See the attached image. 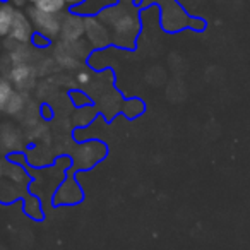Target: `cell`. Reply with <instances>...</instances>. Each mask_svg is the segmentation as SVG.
<instances>
[{"label":"cell","instance_id":"cell-18","mask_svg":"<svg viewBox=\"0 0 250 250\" xmlns=\"http://www.w3.org/2000/svg\"><path fill=\"white\" fill-rule=\"evenodd\" d=\"M89 81H91V74L87 72V70H79V72H77V83H79L81 86L87 84Z\"/></svg>","mask_w":250,"mask_h":250},{"label":"cell","instance_id":"cell-3","mask_svg":"<svg viewBox=\"0 0 250 250\" xmlns=\"http://www.w3.org/2000/svg\"><path fill=\"white\" fill-rule=\"evenodd\" d=\"M84 26H86V36L87 43L93 48H104V46L111 45V33L108 26L101 21L98 16H89L84 18Z\"/></svg>","mask_w":250,"mask_h":250},{"label":"cell","instance_id":"cell-21","mask_svg":"<svg viewBox=\"0 0 250 250\" xmlns=\"http://www.w3.org/2000/svg\"><path fill=\"white\" fill-rule=\"evenodd\" d=\"M2 173H4V167H2V161H0V177H2Z\"/></svg>","mask_w":250,"mask_h":250},{"label":"cell","instance_id":"cell-15","mask_svg":"<svg viewBox=\"0 0 250 250\" xmlns=\"http://www.w3.org/2000/svg\"><path fill=\"white\" fill-rule=\"evenodd\" d=\"M144 111V103L139 100H129V101H125L124 104V113L127 115V117L134 118L137 117V115H141Z\"/></svg>","mask_w":250,"mask_h":250},{"label":"cell","instance_id":"cell-19","mask_svg":"<svg viewBox=\"0 0 250 250\" xmlns=\"http://www.w3.org/2000/svg\"><path fill=\"white\" fill-rule=\"evenodd\" d=\"M62 2L67 5V7H72L74 9V7H77L79 4H83L84 0H62Z\"/></svg>","mask_w":250,"mask_h":250},{"label":"cell","instance_id":"cell-6","mask_svg":"<svg viewBox=\"0 0 250 250\" xmlns=\"http://www.w3.org/2000/svg\"><path fill=\"white\" fill-rule=\"evenodd\" d=\"M33 36H35V28H33V22L29 19V16L22 11H16L14 21H12V28L9 33V42L19 43V45H26V43H31Z\"/></svg>","mask_w":250,"mask_h":250},{"label":"cell","instance_id":"cell-5","mask_svg":"<svg viewBox=\"0 0 250 250\" xmlns=\"http://www.w3.org/2000/svg\"><path fill=\"white\" fill-rule=\"evenodd\" d=\"M84 201V192L74 177H67L53 194V206H77Z\"/></svg>","mask_w":250,"mask_h":250},{"label":"cell","instance_id":"cell-9","mask_svg":"<svg viewBox=\"0 0 250 250\" xmlns=\"http://www.w3.org/2000/svg\"><path fill=\"white\" fill-rule=\"evenodd\" d=\"M117 4V0H84L83 4L72 9V12L83 16V18H89V16H100L104 9L111 7Z\"/></svg>","mask_w":250,"mask_h":250},{"label":"cell","instance_id":"cell-1","mask_svg":"<svg viewBox=\"0 0 250 250\" xmlns=\"http://www.w3.org/2000/svg\"><path fill=\"white\" fill-rule=\"evenodd\" d=\"M98 18L110 29L111 43L122 48H134L136 38L141 33V19L137 11H134L129 4L117 2L111 7L104 9Z\"/></svg>","mask_w":250,"mask_h":250},{"label":"cell","instance_id":"cell-8","mask_svg":"<svg viewBox=\"0 0 250 250\" xmlns=\"http://www.w3.org/2000/svg\"><path fill=\"white\" fill-rule=\"evenodd\" d=\"M84 33H86V26H84V18L76 12L70 14H63L62 18V28H60V36L62 42H81L84 40Z\"/></svg>","mask_w":250,"mask_h":250},{"label":"cell","instance_id":"cell-10","mask_svg":"<svg viewBox=\"0 0 250 250\" xmlns=\"http://www.w3.org/2000/svg\"><path fill=\"white\" fill-rule=\"evenodd\" d=\"M16 11H18V9H16L9 0L0 2V40L7 38L9 33H11Z\"/></svg>","mask_w":250,"mask_h":250},{"label":"cell","instance_id":"cell-12","mask_svg":"<svg viewBox=\"0 0 250 250\" xmlns=\"http://www.w3.org/2000/svg\"><path fill=\"white\" fill-rule=\"evenodd\" d=\"M24 94L26 93H21V91H14V93H12V96L9 98L5 108H4L5 113L11 115V117H16V115L21 113V111L26 108V101H28Z\"/></svg>","mask_w":250,"mask_h":250},{"label":"cell","instance_id":"cell-2","mask_svg":"<svg viewBox=\"0 0 250 250\" xmlns=\"http://www.w3.org/2000/svg\"><path fill=\"white\" fill-rule=\"evenodd\" d=\"M26 14H28L29 19H31L35 33L48 38L50 42L60 36L63 14H48V12H42V11H38L35 5H33L31 9H28Z\"/></svg>","mask_w":250,"mask_h":250},{"label":"cell","instance_id":"cell-14","mask_svg":"<svg viewBox=\"0 0 250 250\" xmlns=\"http://www.w3.org/2000/svg\"><path fill=\"white\" fill-rule=\"evenodd\" d=\"M14 86L9 83V79H4V77H0V111L4 110L5 104H7L9 98L12 96L14 93Z\"/></svg>","mask_w":250,"mask_h":250},{"label":"cell","instance_id":"cell-22","mask_svg":"<svg viewBox=\"0 0 250 250\" xmlns=\"http://www.w3.org/2000/svg\"><path fill=\"white\" fill-rule=\"evenodd\" d=\"M117 2H120V4H129L130 0H117Z\"/></svg>","mask_w":250,"mask_h":250},{"label":"cell","instance_id":"cell-13","mask_svg":"<svg viewBox=\"0 0 250 250\" xmlns=\"http://www.w3.org/2000/svg\"><path fill=\"white\" fill-rule=\"evenodd\" d=\"M35 7L42 12H48V14H63L67 5L62 0H40Z\"/></svg>","mask_w":250,"mask_h":250},{"label":"cell","instance_id":"cell-4","mask_svg":"<svg viewBox=\"0 0 250 250\" xmlns=\"http://www.w3.org/2000/svg\"><path fill=\"white\" fill-rule=\"evenodd\" d=\"M9 83L14 86L16 91L26 93L28 89H31L36 84V70L33 65H29L28 62L22 63H12V67L7 72Z\"/></svg>","mask_w":250,"mask_h":250},{"label":"cell","instance_id":"cell-17","mask_svg":"<svg viewBox=\"0 0 250 250\" xmlns=\"http://www.w3.org/2000/svg\"><path fill=\"white\" fill-rule=\"evenodd\" d=\"M31 43L36 46V48H46V46H48L52 42H50L48 38H45V36H42V35H38V33H35V36H33Z\"/></svg>","mask_w":250,"mask_h":250},{"label":"cell","instance_id":"cell-16","mask_svg":"<svg viewBox=\"0 0 250 250\" xmlns=\"http://www.w3.org/2000/svg\"><path fill=\"white\" fill-rule=\"evenodd\" d=\"M7 175L12 182H16V184H24V182L28 180V175H26L24 171H22V168L18 167V165H11Z\"/></svg>","mask_w":250,"mask_h":250},{"label":"cell","instance_id":"cell-7","mask_svg":"<svg viewBox=\"0 0 250 250\" xmlns=\"http://www.w3.org/2000/svg\"><path fill=\"white\" fill-rule=\"evenodd\" d=\"M106 154V147L101 143H86L76 151V156H74V161L76 165L81 168V170H89L93 168L98 161H101Z\"/></svg>","mask_w":250,"mask_h":250},{"label":"cell","instance_id":"cell-20","mask_svg":"<svg viewBox=\"0 0 250 250\" xmlns=\"http://www.w3.org/2000/svg\"><path fill=\"white\" fill-rule=\"evenodd\" d=\"M40 0H26V4H31V5H36Z\"/></svg>","mask_w":250,"mask_h":250},{"label":"cell","instance_id":"cell-11","mask_svg":"<svg viewBox=\"0 0 250 250\" xmlns=\"http://www.w3.org/2000/svg\"><path fill=\"white\" fill-rule=\"evenodd\" d=\"M22 209H24L26 214H28L31 219H35V221H42V219L45 218L43 206L36 195H31V194L26 195L24 201H22Z\"/></svg>","mask_w":250,"mask_h":250}]
</instances>
